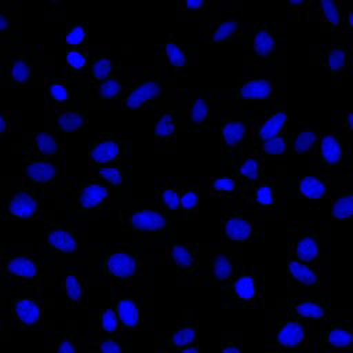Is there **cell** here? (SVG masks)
<instances>
[{
	"label": "cell",
	"instance_id": "816d5d0a",
	"mask_svg": "<svg viewBox=\"0 0 353 353\" xmlns=\"http://www.w3.org/2000/svg\"><path fill=\"white\" fill-rule=\"evenodd\" d=\"M330 216L334 221H350L353 215V182L336 188L330 194Z\"/></svg>",
	"mask_w": 353,
	"mask_h": 353
},
{
	"label": "cell",
	"instance_id": "277c9868",
	"mask_svg": "<svg viewBox=\"0 0 353 353\" xmlns=\"http://www.w3.org/2000/svg\"><path fill=\"white\" fill-rule=\"evenodd\" d=\"M234 101V88H181L178 102L182 132H214Z\"/></svg>",
	"mask_w": 353,
	"mask_h": 353
},
{
	"label": "cell",
	"instance_id": "3957f363",
	"mask_svg": "<svg viewBox=\"0 0 353 353\" xmlns=\"http://www.w3.org/2000/svg\"><path fill=\"white\" fill-rule=\"evenodd\" d=\"M116 216L120 228L150 251H161L176 240L178 221L164 212L154 200L131 199L116 210Z\"/></svg>",
	"mask_w": 353,
	"mask_h": 353
},
{
	"label": "cell",
	"instance_id": "c3c4849f",
	"mask_svg": "<svg viewBox=\"0 0 353 353\" xmlns=\"http://www.w3.org/2000/svg\"><path fill=\"white\" fill-rule=\"evenodd\" d=\"M321 132L309 123H301L298 128L288 134L290 154L312 157L319 146Z\"/></svg>",
	"mask_w": 353,
	"mask_h": 353
},
{
	"label": "cell",
	"instance_id": "6125c7cd",
	"mask_svg": "<svg viewBox=\"0 0 353 353\" xmlns=\"http://www.w3.org/2000/svg\"><path fill=\"white\" fill-rule=\"evenodd\" d=\"M330 127L353 137V114L352 110H332Z\"/></svg>",
	"mask_w": 353,
	"mask_h": 353
},
{
	"label": "cell",
	"instance_id": "ee69618b",
	"mask_svg": "<svg viewBox=\"0 0 353 353\" xmlns=\"http://www.w3.org/2000/svg\"><path fill=\"white\" fill-rule=\"evenodd\" d=\"M188 181L185 176L156 178L154 203L176 221H179V193Z\"/></svg>",
	"mask_w": 353,
	"mask_h": 353
},
{
	"label": "cell",
	"instance_id": "d6a6232c",
	"mask_svg": "<svg viewBox=\"0 0 353 353\" xmlns=\"http://www.w3.org/2000/svg\"><path fill=\"white\" fill-rule=\"evenodd\" d=\"M41 88L44 92V106L68 108L79 99L87 85L79 77H69L62 73L58 74L55 72V62L51 57L44 72Z\"/></svg>",
	"mask_w": 353,
	"mask_h": 353
},
{
	"label": "cell",
	"instance_id": "f546056e",
	"mask_svg": "<svg viewBox=\"0 0 353 353\" xmlns=\"http://www.w3.org/2000/svg\"><path fill=\"white\" fill-rule=\"evenodd\" d=\"M153 149L157 154H174L182 132L178 91L174 98L160 105L154 112Z\"/></svg>",
	"mask_w": 353,
	"mask_h": 353
},
{
	"label": "cell",
	"instance_id": "7bdbcfd3",
	"mask_svg": "<svg viewBox=\"0 0 353 353\" xmlns=\"http://www.w3.org/2000/svg\"><path fill=\"white\" fill-rule=\"evenodd\" d=\"M203 197L218 199L221 204L239 203L241 188L233 175H212L199 179Z\"/></svg>",
	"mask_w": 353,
	"mask_h": 353
},
{
	"label": "cell",
	"instance_id": "8d00e7d4",
	"mask_svg": "<svg viewBox=\"0 0 353 353\" xmlns=\"http://www.w3.org/2000/svg\"><path fill=\"white\" fill-rule=\"evenodd\" d=\"M52 284L62 292L65 305L69 309H87L88 280L84 273V263L63 266L55 276Z\"/></svg>",
	"mask_w": 353,
	"mask_h": 353
},
{
	"label": "cell",
	"instance_id": "4fadbf2b",
	"mask_svg": "<svg viewBox=\"0 0 353 353\" xmlns=\"http://www.w3.org/2000/svg\"><path fill=\"white\" fill-rule=\"evenodd\" d=\"M110 307L125 334L150 330L154 323V284L142 290L109 287Z\"/></svg>",
	"mask_w": 353,
	"mask_h": 353
},
{
	"label": "cell",
	"instance_id": "60d3db41",
	"mask_svg": "<svg viewBox=\"0 0 353 353\" xmlns=\"http://www.w3.org/2000/svg\"><path fill=\"white\" fill-rule=\"evenodd\" d=\"M265 175V161L254 146H247L233 164V176L239 182L241 192L258 183Z\"/></svg>",
	"mask_w": 353,
	"mask_h": 353
},
{
	"label": "cell",
	"instance_id": "8fae6325",
	"mask_svg": "<svg viewBox=\"0 0 353 353\" xmlns=\"http://www.w3.org/2000/svg\"><path fill=\"white\" fill-rule=\"evenodd\" d=\"M43 265L33 251L0 244V280L4 287L43 294Z\"/></svg>",
	"mask_w": 353,
	"mask_h": 353
},
{
	"label": "cell",
	"instance_id": "b9f144b4",
	"mask_svg": "<svg viewBox=\"0 0 353 353\" xmlns=\"http://www.w3.org/2000/svg\"><path fill=\"white\" fill-rule=\"evenodd\" d=\"M120 68L121 65H119L110 57L109 47L91 44V57H90L87 70L79 79H81L83 83L87 85V88H90L113 76Z\"/></svg>",
	"mask_w": 353,
	"mask_h": 353
},
{
	"label": "cell",
	"instance_id": "be15d7a7",
	"mask_svg": "<svg viewBox=\"0 0 353 353\" xmlns=\"http://www.w3.org/2000/svg\"><path fill=\"white\" fill-rule=\"evenodd\" d=\"M10 178L11 176H0V205H1V201H3V196H4L6 188H7L8 182H10Z\"/></svg>",
	"mask_w": 353,
	"mask_h": 353
},
{
	"label": "cell",
	"instance_id": "7c38bea8",
	"mask_svg": "<svg viewBox=\"0 0 353 353\" xmlns=\"http://www.w3.org/2000/svg\"><path fill=\"white\" fill-rule=\"evenodd\" d=\"M287 258L303 262H328L331 256V223L290 221L285 226Z\"/></svg>",
	"mask_w": 353,
	"mask_h": 353
},
{
	"label": "cell",
	"instance_id": "91938a15",
	"mask_svg": "<svg viewBox=\"0 0 353 353\" xmlns=\"http://www.w3.org/2000/svg\"><path fill=\"white\" fill-rule=\"evenodd\" d=\"M22 112L17 109L0 110V145L11 132H17L22 127Z\"/></svg>",
	"mask_w": 353,
	"mask_h": 353
},
{
	"label": "cell",
	"instance_id": "f907efd6",
	"mask_svg": "<svg viewBox=\"0 0 353 353\" xmlns=\"http://www.w3.org/2000/svg\"><path fill=\"white\" fill-rule=\"evenodd\" d=\"M201 188L197 181H188L179 193V221H196L200 212Z\"/></svg>",
	"mask_w": 353,
	"mask_h": 353
},
{
	"label": "cell",
	"instance_id": "bcb514c9",
	"mask_svg": "<svg viewBox=\"0 0 353 353\" xmlns=\"http://www.w3.org/2000/svg\"><path fill=\"white\" fill-rule=\"evenodd\" d=\"M44 353H84L83 336L79 334L77 324L70 321L62 330L47 331Z\"/></svg>",
	"mask_w": 353,
	"mask_h": 353
},
{
	"label": "cell",
	"instance_id": "52a82bcc",
	"mask_svg": "<svg viewBox=\"0 0 353 353\" xmlns=\"http://www.w3.org/2000/svg\"><path fill=\"white\" fill-rule=\"evenodd\" d=\"M61 201L59 208L66 210L65 218L87 223L109 216L119 207L114 190L88 172L84 176L68 179Z\"/></svg>",
	"mask_w": 353,
	"mask_h": 353
},
{
	"label": "cell",
	"instance_id": "cb8c5ba5",
	"mask_svg": "<svg viewBox=\"0 0 353 353\" xmlns=\"http://www.w3.org/2000/svg\"><path fill=\"white\" fill-rule=\"evenodd\" d=\"M287 296L331 292V261L303 262L285 259Z\"/></svg>",
	"mask_w": 353,
	"mask_h": 353
},
{
	"label": "cell",
	"instance_id": "9a60e30c",
	"mask_svg": "<svg viewBox=\"0 0 353 353\" xmlns=\"http://www.w3.org/2000/svg\"><path fill=\"white\" fill-rule=\"evenodd\" d=\"M245 266L243 250L222 241L201 243L200 248V284L216 290L226 285Z\"/></svg>",
	"mask_w": 353,
	"mask_h": 353
},
{
	"label": "cell",
	"instance_id": "ba28073f",
	"mask_svg": "<svg viewBox=\"0 0 353 353\" xmlns=\"http://www.w3.org/2000/svg\"><path fill=\"white\" fill-rule=\"evenodd\" d=\"M287 91V62L277 65H252L243 62L237 77L234 98L244 109L263 112L283 92Z\"/></svg>",
	"mask_w": 353,
	"mask_h": 353
},
{
	"label": "cell",
	"instance_id": "e7e4bbea",
	"mask_svg": "<svg viewBox=\"0 0 353 353\" xmlns=\"http://www.w3.org/2000/svg\"><path fill=\"white\" fill-rule=\"evenodd\" d=\"M171 353H203V352L200 349V345H196V346H190V347H186V349H179V350H175V352H171Z\"/></svg>",
	"mask_w": 353,
	"mask_h": 353
},
{
	"label": "cell",
	"instance_id": "8992f818",
	"mask_svg": "<svg viewBox=\"0 0 353 353\" xmlns=\"http://www.w3.org/2000/svg\"><path fill=\"white\" fill-rule=\"evenodd\" d=\"M51 55L36 43L0 46V85L4 88H41Z\"/></svg>",
	"mask_w": 353,
	"mask_h": 353
},
{
	"label": "cell",
	"instance_id": "484cf974",
	"mask_svg": "<svg viewBox=\"0 0 353 353\" xmlns=\"http://www.w3.org/2000/svg\"><path fill=\"white\" fill-rule=\"evenodd\" d=\"M10 324L17 331H41L46 328L44 294L26 290H12L4 299Z\"/></svg>",
	"mask_w": 353,
	"mask_h": 353
},
{
	"label": "cell",
	"instance_id": "d590c367",
	"mask_svg": "<svg viewBox=\"0 0 353 353\" xmlns=\"http://www.w3.org/2000/svg\"><path fill=\"white\" fill-rule=\"evenodd\" d=\"M250 146L287 132V91L280 94L266 110L251 114Z\"/></svg>",
	"mask_w": 353,
	"mask_h": 353
},
{
	"label": "cell",
	"instance_id": "94428289",
	"mask_svg": "<svg viewBox=\"0 0 353 353\" xmlns=\"http://www.w3.org/2000/svg\"><path fill=\"white\" fill-rule=\"evenodd\" d=\"M212 353H244L243 334L239 331H225Z\"/></svg>",
	"mask_w": 353,
	"mask_h": 353
},
{
	"label": "cell",
	"instance_id": "f1b7e54d",
	"mask_svg": "<svg viewBox=\"0 0 353 353\" xmlns=\"http://www.w3.org/2000/svg\"><path fill=\"white\" fill-rule=\"evenodd\" d=\"M353 350V325L350 310L338 314L316 327L313 352L316 353H350Z\"/></svg>",
	"mask_w": 353,
	"mask_h": 353
},
{
	"label": "cell",
	"instance_id": "f35d334b",
	"mask_svg": "<svg viewBox=\"0 0 353 353\" xmlns=\"http://www.w3.org/2000/svg\"><path fill=\"white\" fill-rule=\"evenodd\" d=\"M134 66H121L109 79L88 88V109L109 110L125 92L132 77Z\"/></svg>",
	"mask_w": 353,
	"mask_h": 353
},
{
	"label": "cell",
	"instance_id": "7dc6e473",
	"mask_svg": "<svg viewBox=\"0 0 353 353\" xmlns=\"http://www.w3.org/2000/svg\"><path fill=\"white\" fill-rule=\"evenodd\" d=\"M22 6L17 0H0V46L22 41Z\"/></svg>",
	"mask_w": 353,
	"mask_h": 353
},
{
	"label": "cell",
	"instance_id": "603a6c76",
	"mask_svg": "<svg viewBox=\"0 0 353 353\" xmlns=\"http://www.w3.org/2000/svg\"><path fill=\"white\" fill-rule=\"evenodd\" d=\"M65 156L61 154L51 160H30L21 157L19 179L41 189L50 199L55 200V208H59L66 189Z\"/></svg>",
	"mask_w": 353,
	"mask_h": 353
},
{
	"label": "cell",
	"instance_id": "d4e9b609",
	"mask_svg": "<svg viewBox=\"0 0 353 353\" xmlns=\"http://www.w3.org/2000/svg\"><path fill=\"white\" fill-rule=\"evenodd\" d=\"M352 182L353 178L349 172H309L301 176L285 174L283 189L287 197H295L310 203H317L328 199L336 188Z\"/></svg>",
	"mask_w": 353,
	"mask_h": 353
},
{
	"label": "cell",
	"instance_id": "f6af8a7d",
	"mask_svg": "<svg viewBox=\"0 0 353 353\" xmlns=\"http://www.w3.org/2000/svg\"><path fill=\"white\" fill-rule=\"evenodd\" d=\"M350 4V0H316L314 22H319L324 33H343V18Z\"/></svg>",
	"mask_w": 353,
	"mask_h": 353
},
{
	"label": "cell",
	"instance_id": "e575fe53",
	"mask_svg": "<svg viewBox=\"0 0 353 353\" xmlns=\"http://www.w3.org/2000/svg\"><path fill=\"white\" fill-rule=\"evenodd\" d=\"M164 66L167 73L178 80L188 74V72L199 62V47L194 44H186L176 40L171 33L167 39L157 44V52L154 55Z\"/></svg>",
	"mask_w": 353,
	"mask_h": 353
},
{
	"label": "cell",
	"instance_id": "9f6ffc18",
	"mask_svg": "<svg viewBox=\"0 0 353 353\" xmlns=\"http://www.w3.org/2000/svg\"><path fill=\"white\" fill-rule=\"evenodd\" d=\"M214 0H179L176 1L178 21H203L212 10Z\"/></svg>",
	"mask_w": 353,
	"mask_h": 353
},
{
	"label": "cell",
	"instance_id": "7402d4cb",
	"mask_svg": "<svg viewBox=\"0 0 353 353\" xmlns=\"http://www.w3.org/2000/svg\"><path fill=\"white\" fill-rule=\"evenodd\" d=\"M240 10V3L214 0L210 14L199 22L204 44H239L245 26V21L234 15Z\"/></svg>",
	"mask_w": 353,
	"mask_h": 353
},
{
	"label": "cell",
	"instance_id": "681fc988",
	"mask_svg": "<svg viewBox=\"0 0 353 353\" xmlns=\"http://www.w3.org/2000/svg\"><path fill=\"white\" fill-rule=\"evenodd\" d=\"M84 353H131L127 336H109L90 332L83 336Z\"/></svg>",
	"mask_w": 353,
	"mask_h": 353
},
{
	"label": "cell",
	"instance_id": "db71d44e",
	"mask_svg": "<svg viewBox=\"0 0 353 353\" xmlns=\"http://www.w3.org/2000/svg\"><path fill=\"white\" fill-rule=\"evenodd\" d=\"M91 57V44L80 48H68L65 52V66L62 74L69 77H80L87 70Z\"/></svg>",
	"mask_w": 353,
	"mask_h": 353
},
{
	"label": "cell",
	"instance_id": "5bb4252c",
	"mask_svg": "<svg viewBox=\"0 0 353 353\" xmlns=\"http://www.w3.org/2000/svg\"><path fill=\"white\" fill-rule=\"evenodd\" d=\"M50 197L19 176H11L0 205L1 221H43L52 219V211L47 208Z\"/></svg>",
	"mask_w": 353,
	"mask_h": 353
},
{
	"label": "cell",
	"instance_id": "d6986e66",
	"mask_svg": "<svg viewBox=\"0 0 353 353\" xmlns=\"http://www.w3.org/2000/svg\"><path fill=\"white\" fill-rule=\"evenodd\" d=\"M309 62L324 69L331 85L342 87L353 66V36L341 32L331 34L328 43L310 46Z\"/></svg>",
	"mask_w": 353,
	"mask_h": 353
},
{
	"label": "cell",
	"instance_id": "11a10c76",
	"mask_svg": "<svg viewBox=\"0 0 353 353\" xmlns=\"http://www.w3.org/2000/svg\"><path fill=\"white\" fill-rule=\"evenodd\" d=\"M256 153L263 161L266 160H283L290 156L288 134H281L269 139H265L254 146Z\"/></svg>",
	"mask_w": 353,
	"mask_h": 353
},
{
	"label": "cell",
	"instance_id": "44dd1931",
	"mask_svg": "<svg viewBox=\"0 0 353 353\" xmlns=\"http://www.w3.org/2000/svg\"><path fill=\"white\" fill-rule=\"evenodd\" d=\"M284 170L276 175H265L258 183L241 192V201L265 221L284 219L287 212V196L283 189Z\"/></svg>",
	"mask_w": 353,
	"mask_h": 353
},
{
	"label": "cell",
	"instance_id": "83f0119b",
	"mask_svg": "<svg viewBox=\"0 0 353 353\" xmlns=\"http://www.w3.org/2000/svg\"><path fill=\"white\" fill-rule=\"evenodd\" d=\"M88 167H110L132 164V141L121 134L101 132L87 149Z\"/></svg>",
	"mask_w": 353,
	"mask_h": 353
},
{
	"label": "cell",
	"instance_id": "74e56055",
	"mask_svg": "<svg viewBox=\"0 0 353 353\" xmlns=\"http://www.w3.org/2000/svg\"><path fill=\"white\" fill-rule=\"evenodd\" d=\"M199 343V320L193 309H183L175 327L168 331H160L154 336V346L167 353L196 346Z\"/></svg>",
	"mask_w": 353,
	"mask_h": 353
},
{
	"label": "cell",
	"instance_id": "2e32d148",
	"mask_svg": "<svg viewBox=\"0 0 353 353\" xmlns=\"http://www.w3.org/2000/svg\"><path fill=\"white\" fill-rule=\"evenodd\" d=\"M216 132L219 134L222 175H233L234 160L247 146H250L251 138L250 114L241 105H239L236 98L221 119Z\"/></svg>",
	"mask_w": 353,
	"mask_h": 353
},
{
	"label": "cell",
	"instance_id": "e0dca14e",
	"mask_svg": "<svg viewBox=\"0 0 353 353\" xmlns=\"http://www.w3.org/2000/svg\"><path fill=\"white\" fill-rule=\"evenodd\" d=\"M265 219L243 201L221 204V241L243 250L247 244L265 239Z\"/></svg>",
	"mask_w": 353,
	"mask_h": 353
},
{
	"label": "cell",
	"instance_id": "9c48e42d",
	"mask_svg": "<svg viewBox=\"0 0 353 353\" xmlns=\"http://www.w3.org/2000/svg\"><path fill=\"white\" fill-rule=\"evenodd\" d=\"M263 349L268 353H314L316 323L296 319L279 307L268 309Z\"/></svg>",
	"mask_w": 353,
	"mask_h": 353
},
{
	"label": "cell",
	"instance_id": "003e7915",
	"mask_svg": "<svg viewBox=\"0 0 353 353\" xmlns=\"http://www.w3.org/2000/svg\"><path fill=\"white\" fill-rule=\"evenodd\" d=\"M4 299H3V294H1V290H0V306H1V302H3ZM1 312V310H0Z\"/></svg>",
	"mask_w": 353,
	"mask_h": 353
},
{
	"label": "cell",
	"instance_id": "f5cc1de1",
	"mask_svg": "<svg viewBox=\"0 0 353 353\" xmlns=\"http://www.w3.org/2000/svg\"><path fill=\"white\" fill-rule=\"evenodd\" d=\"M88 325L90 332L109 336H127L110 306L97 312H91L88 316Z\"/></svg>",
	"mask_w": 353,
	"mask_h": 353
},
{
	"label": "cell",
	"instance_id": "ac0fdd59",
	"mask_svg": "<svg viewBox=\"0 0 353 353\" xmlns=\"http://www.w3.org/2000/svg\"><path fill=\"white\" fill-rule=\"evenodd\" d=\"M225 309L265 307V269L261 265H245L226 285L219 288Z\"/></svg>",
	"mask_w": 353,
	"mask_h": 353
},
{
	"label": "cell",
	"instance_id": "30bf717a",
	"mask_svg": "<svg viewBox=\"0 0 353 353\" xmlns=\"http://www.w3.org/2000/svg\"><path fill=\"white\" fill-rule=\"evenodd\" d=\"M243 62L277 65L287 62V32L284 22H245L239 44Z\"/></svg>",
	"mask_w": 353,
	"mask_h": 353
},
{
	"label": "cell",
	"instance_id": "5b68a950",
	"mask_svg": "<svg viewBox=\"0 0 353 353\" xmlns=\"http://www.w3.org/2000/svg\"><path fill=\"white\" fill-rule=\"evenodd\" d=\"M176 81L154 57V63L150 66H134L132 77L124 95L109 110L154 112L160 105L176 95Z\"/></svg>",
	"mask_w": 353,
	"mask_h": 353
},
{
	"label": "cell",
	"instance_id": "4dcf8cb0",
	"mask_svg": "<svg viewBox=\"0 0 353 353\" xmlns=\"http://www.w3.org/2000/svg\"><path fill=\"white\" fill-rule=\"evenodd\" d=\"M88 88L68 108L44 106V130L66 135L69 132H85L88 130Z\"/></svg>",
	"mask_w": 353,
	"mask_h": 353
},
{
	"label": "cell",
	"instance_id": "6da1fadb",
	"mask_svg": "<svg viewBox=\"0 0 353 353\" xmlns=\"http://www.w3.org/2000/svg\"><path fill=\"white\" fill-rule=\"evenodd\" d=\"M154 259L153 251L135 240L90 245L85 263L88 265V285L146 288L154 284Z\"/></svg>",
	"mask_w": 353,
	"mask_h": 353
},
{
	"label": "cell",
	"instance_id": "1f68e13d",
	"mask_svg": "<svg viewBox=\"0 0 353 353\" xmlns=\"http://www.w3.org/2000/svg\"><path fill=\"white\" fill-rule=\"evenodd\" d=\"M276 307L280 310L306 321L313 323H327L332 320L339 310L332 309L331 292L325 294H312V295H298V296H284L277 299Z\"/></svg>",
	"mask_w": 353,
	"mask_h": 353
},
{
	"label": "cell",
	"instance_id": "680465c9",
	"mask_svg": "<svg viewBox=\"0 0 353 353\" xmlns=\"http://www.w3.org/2000/svg\"><path fill=\"white\" fill-rule=\"evenodd\" d=\"M63 44L68 48H80L88 46V26L84 22H74L66 26L63 33Z\"/></svg>",
	"mask_w": 353,
	"mask_h": 353
},
{
	"label": "cell",
	"instance_id": "6f0895ef",
	"mask_svg": "<svg viewBox=\"0 0 353 353\" xmlns=\"http://www.w3.org/2000/svg\"><path fill=\"white\" fill-rule=\"evenodd\" d=\"M287 19L292 22H314L316 0H296L287 3Z\"/></svg>",
	"mask_w": 353,
	"mask_h": 353
},
{
	"label": "cell",
	"instance_id": "4316f807",
	"mask_svg": "<svg viewBox=\"0 0 353 353\" xmlns=\"http://www.w3.org/2000/svg\"><path fill=\"white\" fill-rule=\"evenodd\" d=\"M200 248L201 243L168 244L156 255L157 263H168L176 273L179 287H201L200 284Z\"/></svg>",
	"mask_w": 353,
	"mask_h": 353
},
{
	"label": "cell",
	"instance_id": "7a4b0ae2",
	"mask_svg": "<svg viewBox=\"0 0 353 353\" xmlns=\"http://www.w3.org/2000/svg\"><path fill=\"white\" fill-rule=\"evenodd\" d=\"M88 223L65 218L46 222L43 241L39 245V258L43 265L44 285L54 283L58 272L70 263H87Z\"/></svg>",
	"mask_w": 353,
	"mask_h": 353
},
{
	"label": "cell",
	"instance_id": "ab89813d",
	"mask_svg": "<svg viewBox=\"0 0 353 353\" xmlns=\"http://www.w3.org/2000/svg\"><path fill=\"white\" fill-rule=\"evenodd\" d=\"M87 172L108 183L117 196L119 207L132 199V164L110 167H88ZM117 207V208H119Z\"/></svg>",
	"mask_w": 353,
	"mask_h": 353
},
{
	"label": "cell",
	"instance_id": "ffe728a7",
	"mask_svg": "<svg viewBox=\"0 0 353 353\" xmlns=\"http://www.w3.org/2000/svg\"><path fill=\"white\" fill-rule=\"evenodd\" d=\"M353 165V137L331 128L321 132L319 146L309 157V172H349Z\"/></svg>",
	"mask_w": 353,
	"mask_h": 353
},
{
	"label": "cell",
	"instance_id": "836d02e7",
	"mask_svg": "<svg viewBox=\"0 0 353 353\" xmlns=\"http://www.w3.org/2000/svg\"><path fill=\"white\" fill-rule=\"evenodd\" d=\"M66 135H59L47 130L25 132L19 142L14 143L11 152L30 160H51L66 154Z\"/></svg>",
	"mask_w": 353,
	"mask_h": 353
},
{
	"label": "cell",
	"instance_id": "03108f58",
	"mask_svg": "<svg viewBox=\"0 0 353 353\" xmlns=\"http://www.w3.org/2000/svg\"><path fill=\"white\" fill-rule=\"evenodd\" d=\"M148 353H167V352H164L163 349H160V347L154 346V350H153V352H148Z\"/></svg>",
	"mask_w": 353,
	"mask_h": 353
}]
</instances>
